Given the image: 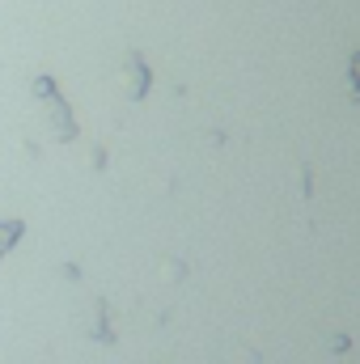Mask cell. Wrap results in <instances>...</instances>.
<instances>
[{
  "mask_svg": "<svg viewBox=\"0 0 360 364\" xmlns=\"http://www.w3.org/2000/svg\"><path fill=\"white\" fill-rule=\"evenodd\" d=\"M17 237H21V220H9V225H0V255H4V250L17 242Z\"/></svg>",
  "mask_w": 360,
  "mask_h": 364,
  "instance_id": "6da1fadb",
  "label": "cell"
},
{
  "mask_svg": "<svg viewBox=\"0 0 360 364\" xmlns=\"http://www.w3.org/2000/svg\"><path fill=\"white\" fill-rule=\"evenodd\" d=\"M144 85H149V73H144V64H140V60H132V97H140Z\"/></svg>",
  "mask_w": 360,
  "mask_h": 364,
  "instance_id": "7a4b0ae2",
  "label": "cell"
},
{
  "mask_svg": "<svg viewBox=\"0 0 360 364\" xmlns=\"http://www.w3.org/2000/svg\"><path fill=\"white\" fill-rule=\"evenodd\" d=\"M34 93H38V97H55V81L38 77V81H34Z\"/></svg>",
  "mask_w": 360,
  "mask_h": 364,
  "instance_id": "3957f363",
  "label": "cell"
}]
</instances>
